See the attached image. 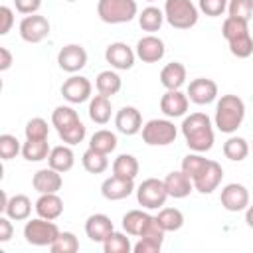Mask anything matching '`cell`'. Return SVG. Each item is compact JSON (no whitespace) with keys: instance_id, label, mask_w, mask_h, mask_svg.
<instances>
[{"instance_id":"obj_1","label":"cell","mask_w":253,"mask_h":253,"mask_svg":"<svg viewBox=\"0 0 253 253\" xmlns=\"http://www.w3.org/2000/svg\"><path fill=\"white\" fill-rule=\"evenodd\" d=\"M182 134L190 150L194 152H208L213 146L215 134L211 119L206 113H192L182 121Z\"/></svg>"},{"instance_id":"obj_2","label":"cell","mask_w":253,"mask_h":253,"mask_svg":"<svg viewBox=\"0 0 253 253\" xmlns=\"http://www.w3.org/2000/svg\"><path fill=\"white\" fill-rule=\"evenodd\" d=\"M245 119V103L241 97L237 95H221V99L215 105V117L213 123L217 126V130L225 132V134H233L241 123Z\"/></svg>"},{"instance_id":"obj_3","label":"cell","mask_w":253,"mask_h":253,"mask_svg":"<svg viewBox=\"0 0 253 253\" xmlns=\"http://www.w3.org/2000/svg\"><path fill=\"white\" fill-rule=\"evenodd\" d=\"M164 18L176 30H190L198 24L200 8L192 0H166Z\"/></svg>"},{"instance_id":"obj_4","label":"cell","mask_w":253,"mask_h":253,"mask_svg":"<svg viewBox=\"0 0 253 253\" xmlns=\"http://www.w3.org/2000/svg\"><path fill=\"white\" fill-rule=\"evenodd\" d=\"M97 16L105 24H126L138 16L136 0H99Z\"/></svg>"},{"instance_id":"obj_5","label":"cell","mask_w":253,"mask_h":253,"mask_svg":"<svg viewBox=\"0 0 253 253\" xmlns=\"http://www.w3.org/2000/svg\"><path fill=\"white\" fill-rule=\"evenodd\" d=\"M59 235V227L55 225L53 219H43V217H34L26 219L24 225V237L30 245L36 247H49Z\"/></svg>"},{"instance_id":"obj_6","label":"cell","mask_w":253,"mask_h":253,"mask_svg":"<svg viewBox=\"0 0 253 253\" xmlns=\"http://www.w3.org/2000/svg\"><path fill=\"white\" fill-rule=\"evenodd\" d=\"M142 140L148 146H168L176 140V126L170 119H150L142 125Z\"/></svg>"},{"instance_id":"obj_7","label":"cell","mask_w":253,"mask_h":253,"mask_svg":"<svg viewBox=\"0 0 253 253\" xmlns=\"http://www.w3.org/2000/svg\"><path fill=\"white\" fill-rule=\"evenodd\" d=\"M134 192H136V202L144 210H160V208H164L166 200L170 198L166 192L164 180H158V178L142 180Z\"/></svg>"},{"instance_id":"obj_8","label":"cell","mask_w":253,"mask_h":253,"mask_svg":"<svg viewBox=\"0 0 253 253\" xmlns=\"http://www.w3.org/2000/svg\"><path fill=\"white\" fill-rule=\"evenodd\" d=\"M18 30H20V38L24 42H28V43H40V42H43L49 36L51 26H49V20L45 16H42V14H30V16H24L22 18Z\"/></svg>"},{"instance_id":"obj_9","label":"cell","mask_w":253,"mask_h":253,"mask_svg":"<svg viewBox=\"0 0 253 253\" xmlns=\"http://www.w3.org/2000/svg\"><path fill=\"white\" fill-rule=\"evenodd\" d=\"M91 91H93L91 81L87 77L75 75V73L69 79H65L63 85H61V95L71 105H79V103L89 101L91 99Z\"/></svg>"},{"instance_id":"obj_10","label":"cell","mask_w":253,"mask_h":253,"mask_svg":"<svg viewBox=\"0 0 253 253\" xmlns=\"http://www.w3.org/2000/svg\"><path fill=\"white\" fill-rule=\"evenodd\" d=\"M57 65L59 69L67 71V73H77L87 65V51L83 45L79 43H67L59 49L57 53Z\"/></svg>"},{"instance_id":"obj_11","label":"cell","mask_w":253,"mask_h":253,"mask_svg":"<svg viewBox=\"0 0 253 253\" xmlns=\"http://www.w3.org/2000/svg\"><path fill=\"white\" fill-rule=\"evenodd\" d=\"M219 202L227 211H235V213L237 211H245L247 206H249V190L243 184H237V182L225 184L221 188Z\"/></svg>"},{"instance_id":"obj_12","label":"cell","mask_w":253,"mask_h":253,"mask_svg":"<svg viewBox=\"0 0 253 253\" xmlns=\"http://www.w3.org/2000/svg\"><path fill=\"white\" fill-rule=\"evenodd\" d=\"M105 59H107V63H111L113 69L126 71V69H130L134 65L136 51L130 45H126L125 42H115V43H109L107 45Z\"/></svg>"},{"instance_id":"obj_13","label":"cell","mask_w":253,"mask_h":253,"mask_svg":"<svg viewBox=\"0 0 253 253\" xmlns=\"http://www.w3.org/2000/svg\"><path fill=\"white\" fill-rule=\"evenodd\" d=\"M186 95L196 105H210L217 99V83L213 79H206V77L192 79Z\"/></svg>"},{"instance_id":"obj_14","label":"cell","mask_w":253,"mask_h":253,"mask_svg":"<svg viewBox=\"0 0 253 253\" xmlns=\"http://www.w3.org/2000/svg\"><path fill=\"white\" fill-rule=\"evenodd\" d=\"M134 51H136V57L142 63H156V61H160L164 57L166 47H164V42L158 36L148 34V36H144V38H140L136 42Z\"/></svg>"},{"instance_id":"obj_15","label":"cell","mask_w":253,"mask_h":253,"mask_svg":"<svg viewBox=\"0 0 253 253\" xmlns=\"http://www.w3.org/2000/svg\"><path fill=\"white\" fill-rule=\"evenodd\" d=\"M188 105H190V99L180 89H166V93L160 97V111L168 119L184 117L188 111Z\"/></svg>"},{"instance_id":"obj_16","label":"cell","mask_w":253,"mask_h":253,"mask_svg":"<svg viewBox=\"0 0 253 253\" xmlns=\"http://www.w3.org/2000/svg\"><path fill=\"white\" fill-rule=\"evenodd\" d=\"M134 190H136L134 188V180H126V178H121V176H115V174L109 176V178H105V182L101 184V194L109 202L125 200Z\"/></svg>"},{"instance_id":"obj_17","label":"cell","mask_w":253,"mask_h":253,"mask_svg":"<svg viewBox=\"0 0 253 253\" xmlns=\"http://www.w3.org/2000/svg\"><path fill=\"white\" fill-rule=\"evenodd\" d=\"M32 186L38 194H57L63 186V178H61V172L53 170L51 166L47 168H40L34 178H32Z\"/></svg>"},{"instance_id":"obj_18","label":"cell","mask_w":253,"mask_h":253,"mask_svg":"<svg viewBox=\"0 0 253 253\" xmlns=\"http://www.w3.org/2000/svg\"><path fill=\"white\" fill-rule=\"evenodd\" d=\"M115 126L119 132L126 134V136H132L136 132L142 130V115L136 107H123L121 111H117L115 115Z\"/></svg>"},{"instance_id":"obj_19","label":"cell","mask_w":253,"mask_h":253,"mask_svg":"<svg viewBox=\"0 0 253 253\" xmlns=\"http://www.w3.org/2000/svg\"><path fill=\"white\" fill-rule=\"evenodd\" d=\"M221 178H223L221 164L215 162V160H210L208 166H206V170L194 180V190H198L200 194H211L221 184Z\"/></svg>"},{"instance_id":"obj_20","label":"cell","mask_w":253,"mask_h":253,"mask_svg":"<svg viewBox=\"0 0 253 253\" xmlns=\"http://www.w3.org/2000/svg\"><path fill=\"white\" fill-rule=\"evenodd\" d=\"M113 231H115L113 221H111V217L105 215V213H93V215H89L87 221H85V233H87V237H89L91 241H95V243H103Z\"/></svg>"},{"instance_id":"obj_21","label":"cell","mask_w":253,"mask_h":253,"mask_svg":"<svg viewBox=\"0 0 253 253\" xmlns=\"http://www.w3.org/2000/svg\"><path fill=\"white\" fill-rule=\"evenodd\" d=\"M164 186H166L168 196L170 198H176V200H182V198L190 196V192L194 190L192 178L186 172H182V170H172L164 178Z\"/></svg>"},{"instance_id":"obj_22","label":"cell","mask_w":253,"mask_h":253,"mask_svg":"<svg viewBox=\"0 0 253 253\" xmlns=\"http://www.w3.org/2000/svg\"><path fill=\"white\" fill-rule=\"evenodd\" d=\"M34 210L43 219H57L63 213V200L57 194H40Z\"/></svg>"},{"instance_id":"obj_23","label":"cell","mask_w":253,"mask_h":253,"mask_svg":"<svg viewBox=\"0 0 253 253\" xmlns=\"http://www.w3.org/2000/svg\"><path fill=\"white\" fill-rule=\"evenodd\" d=\"M73 164H75V154L69 144L63 142V144H57L51 148V152L47 156V166H51L53 170L63 174V172H69L73 168Z\"/></svg>"},{"instance_id":"obj_24","label":"cell","mask_w":253,"mask_h":253,"mask_svg":"<svg viewBox=\"0 0 253 253\" xmlns=\"http://www.w3.org/2000/svg\"><path fill=\"white\" fill-rule=\"evenodd\" d=\"M4 213L12 221H26V219H30V213H32V200L26 194H14V196H10V200L4 208Z\"/></svg>"},{"instance_id":"obj_25","label":"cell","mask_w":253,"mask_h":253,"mask_svg":"<svg viewBox=\"0 0 253 253\" xmlns=\"http://www.w3.org/2000/svg\"><path fill=\"white\" fill-rule=\"evenodd\" d=\"M113 115V105H111V97L107 95H93L89 99V119L97 125H107L111 121Z\"/></svg>"},{"instance_id":"obj_26","label":"cell","mask_w":253,"mask_h":253,"mask_svg":"<svg viewBox=\"0 0 253 253\" xmlns=\"http://www.w3.org/2000/svg\"><path fill=\"white\" fill-rule=\"evenodd\" d=\"M160 83L166 89H180L186 83V67L180 61H170L160 71Z\"/></svg>"},{"instance_id":"obj_27","label":"cell","mask_w":253,"mask_h":253,"mask_svg":"<svg viewBox=\"0 0 253 253\" xmlns=\"http://www.w3.org/2000/svg\"><path fill=\"white\" fill-rule=\"evenodd\" d=\"M150 219H152V215L148 211H144V210H130V211H126L123 215V229H125V233H128L132 237H138L144 231V227L148 225Z\"/></svg>"},{"instance_id":"obj_28","label":"cell","mask_w":253,"mask_h":253,"mask_svg":"<svg viewBox=\"0 0 253 253\" xmlns=\"http://www.w3.org/2000/svg\"><path fill=\"white\" fill-rule=\"evenodd\" d=\"M95 87H97V93L107 95V97H113V95H117V93L121 91L123 81H121V77H119L117 71H113V69H105V71H101V73L97 75V79H95Z\"/></svg>"},{"instance_id":"obj_29","label":"cell","mask_w":253,"mask_h":253,"mask_svg":"<svg viewBox=\"0 0 253 253\" xmlns=\"http://www.w3.org/2000/svg\"><path fill=\"white\" fill-rule=\"evenodd\" d=\"M138 160L132 156V154H119L115 160H113V174L115 176H121V178H126V180H134L138 176Z\"/></svg>"},{"instance_id":"obj_30","label":"cell","mask_w":253,"mask_h":253,"mask_svg":"<svg viewBox=\"0 0 253 253\" xmlns=\"http://www.w3.org/2000/svg\"><path fill=\"white\" fill-rule=\"evenodd\" d=\"M164 10L156 8V6H146L140 14H138V26L144 30V32H158L164 24Z\"/></svg>"},{"instance_id":"obj_31","label":"cell","mask_w":253,"mask_h":253,"mask_svg":"<svg viewBox=\"0 0 253 253\" xmlns=\"http://www.w3.org/2000/svg\"><path fill=\"white\" fill-rule=\"evenodd\" d=\"M79 121H81V119H79L77 111H75L73 107H69V105H59V107H55L53 113H51V125L55 126L57 132L69 128L71 125H75V123H79Z\"/></svg>"},{"instance_id":"obj_32","label":"cell","mask_w":253,"mask_h":253,"mask_svg":"<svg viewBox=\"0 0 253 253\" xmlns=\"http://www.w3.org/2000/svg\"><path fill=\"white\" fill-rule=\"evenodd\" d=\"M117 134L113 130H107V128H99L91 134L89 138V148H95L103 154H111L115 148H117Z\"/></svg>"},{"instance_id":"obj_33","label":"cell","mask_w":253,"mask_h":253,"mask_svg":"<svg viewBox=\"0 0 253 253\" xmlns=\"http://www.w3.org/2000/svg\"><path fill=\"white\" fill-rule=\"evenodd\" d=\"M51 148L47 144V138L45 140H30L26 138V142L22 144V156L28 160V162H42V160H47Z\"/></svg>"},{"instance_id":"obj_34","label":"cell","mask_w":253,"mask_h":253,"mask_svg":"<svg viewBox=\"0 0 253 253\" xmlns=\"http://www.w3.org/2000/svg\"><path fill=\"white\" fill-rule=\"evenodd\" d=\"M109 154H103L95 148H87L81 156V164L89 174H103L109 168Z\"/></svg>"},{"instance_id":"obj_35","label":"cell","mask_w":253,"mask_h":253,"mask_svg":"<svg viewBox=\"0 0 253 253\" xmlns=\"http://www.w3.org/2000/svg\"><path fill=\"white\" fill-rule=\"evenodd\" d=\"M223 154L231 162H241L249 154V142L243 136H229L223 142Z\"/></svg>"},{"instance_id":"obj_36","label":"cell","mask_w":253,"mask_h":253,"mask_svg":"<svg viewBox=\"0 0 253 253\" xmlns=\"http://www.w3.org/2000/svg\"><path fill=\"white\" fill-rule=\"evenodd\" d=\"M160 227L168 233V231H178L184 225V213L178 208H160L158 215H156Z\"/></svg>"},{"instance_id":"obj_37","label":"cell","mask_w":253,"mask_h":253,"mask_svg":"<svg viewBox=\"0 0 253 253\" xmlns=\"http://www.w3.org/2000/svg\"><path fill=\"white\" fill-rule=\"evenodd\" d=\"M208 162H210V158H204L202 156V152H190V154H186L184 158H182V172H186L190 178H192V182L206 170V166H208Z\"/></svg>"},{"instance_id":"obj_38","label":"cell","mask_w":253,"mask_h":253,"mask_svg":"<svg viewBox=\"0 0 253 253\" xmlns=\"http://www.w3.org/2000/svg\"><path fill=\"white\" fill-rule=\"evenodd\" d=\"M128 233H121V231H113L105 241H103V251L105 253H130L132 251V243L126 237Z\"/></svg>"},{"instance_id":"obj_39","label":"cell","mask_w":253,"mask_h":253,"mask_svg":"<svg viewBox=\"0 0 253 253\" xmlns=\"http://www.w3.org/2000/svg\"><path fill=\"white\" fill-rule=\"evenodd\" d=\"M51 253H77L79 251V239L71 231H59L57 239L49 245Z\"/></svg>"},{"instance_id":"obj_40","label":"cell","mask_w":253,"mask_h":253,"mask_svg":"<svg viewBox=\"0 0 253 253\" xmlns=\"http://www.w3.org/2000/svg\"><path fill=\"white\" fill-rule=\"evenodd\" d=\"M221 34H223V38H225L227 42H229V40H235V38H239V36H243V34H249V22L227 16V18L223 20Z\"/></svg>"},{"instance_id":"obj_41","label":"cell","mask_w":253,"mask_h":253,"mask_svg":"<svg viewBox=\"0 0 253 253\" xmlns=\"http://www.w3.org/2000/svg\"><path fill=\"white\" fill-rule=\"evenodd\" d=\"M26 138L30 140H45L47 134H49V126H47V121L42 119V117H34L26 123Z\"/></svg>"},{"instance_id":"obj_42","label":"cell","mask_w":253,"mask_h":253,"mask_svg":"<svg viewBox=\"0 0 253 253\" xmlns=\"http://www.w3.org/2000/svg\"><path fill=\"white\" fill-rule=\"evenodd\" d=\"M227 43H229V51L239 59H247L253 53V38H251V34H243V36H239L235 40H229Z\"/></svg>"},{"instance_id":"obj_43","label":"cell","mask_w":253,"mask_h":253,"mask_svg":"<svg viewBox=\"0 0 253 253\" xmlns=\"http://www.w3.org/2000/svg\"><path fill=\"white\" fill-rule=\"evenodd\" d=\"M227 14L231 18H239L249 22L253 18V0H229L227 2Z\"/></svg>"},{"instance_id":"obj_44","label":"cell","mask_w":253,"mask_h":253,"mask_svg":"<svg viewBox=\"0 0 253 253\" xmlns=\"http://www.w3.org/2000/svg\"><path fill=\"white\" fill-rule=\"evenodd\" d=\"M22 152V144L14 134H0V156L2 160H12Z\"/></svg>"},{"instance_id":"obj_45","label":"cell","mask_w":253,"mask_h":253,"mask_svg":"<svg viewBox=\"0 0 253 253\" xmlns=\"http://www.w3.org/2000/svg\"><path fill=\"white\" fill-rule=\"evenodd\" d=\"M57 134H59V138H61L65 144L73 146V144H79V142H83V138H85V134H87V128H85L83 121H79V123L71 125L69 128H65V130L57 132Z\"/></svg>"},{"instance_id":"obj_46","label":"cell","mask_w":253,"mask_h":253,"mask_svg":"<svg viewBox=\"0 0 253 253\" xmlns=\"http://www.w3.org/2000/svg\"><path fill=\"white\" fill-rule=\"evenodd\" d=\"M227 2L229 0H198V8L202 14L210 18H217L227 10Z\"/></svg>"},{"instance_id":"obj_47","label":"cell","mask_w":253,"mask_h":253,"mask_svg":"<svg viewBox=\"0 0 253 253\" xmlns=\"http://www.w3.org/2000/svg\"><path fill=\"white\" fill-rule=\"evenodd\" d=\"M162 249V241L150 239V237H138V241L132 245L134 253H158Z\"/></svg>"},{"instance_id":"obj_48","label":"cell","mask_w":253,"mask_h":253,"mask_svg":"<svg viewBox=\"0 0 253 253\" xmlns=\"http://www.w3.org/2000/svg\"><path fill=\"white\" fill-rule=\"evenodd\" d=\"M14 26V12L10 6H0V36H6Z\"/></svg>"},{"instance_id":"obj_49","label":"cell","mask_w":253,"mask_h":253,"mask_svg":"<svg viewBox=\"0 0 253 253\" xmlns=\"http://www.w3.org/2000/svg\"><path fill=\"white\" fill-rule=\"evenodd\" d=\"M14 6L20 14L30 16V14H38V10L42 8V0H14Z\"/></svg>"},{"instance_id":"obj_50","label":"cell","mask_w":253,"mask_h":253,"mask_svg":"<svg viewBox=\"0 0 253 253\" xmlns=\"http://www.w3.org/2000/svg\"><path fill=\"white\" fill-rule=\"evenodd\" d=\"M12 235H14V225H12V219L4 213V215H0V243H6V241H10L12 239Z\"/></svg>"},{"instance_id":"obj_51","label":"cell","mask_w":253,"mask_h":253,"mask_svg":"<svg viewBox=\"0 0 253 253\" xmlns=\"http://www.w3.org/2000/svg\"><path fill=\"white\" fill-rule=\"evenodd\" d=\"M12 65V53L8 47H0V71H6L10 69Z\"/></svg>"},{"instance_id":"obj_52","label":"cell","mask_w":253,"mask_h":253,"mask_svg":"<svg viewBox=\"0 0 253 253\" xmlns=\"http://www.w3.org/2000/svg\"><path fill=\"white\" fill-rule=\"evenodd\" d=\"M245 223L249 227H253V204H249L247 210H245Z\"/></svg>"},{"instance_id":"obj_53","label":"cell","mask_w":253,"mask_h":253,"mask_svg":"<svg viewBox=\"0 0 253 253\" xmlns=\"http://www.w3.org/2000/svg\"><path fill=\"white\" fill-rule=\"evenodd\" d=\"M65 2H77V0H65Z\"/></svg>"},{"instance_id":"obj_54","label":"cell","mask_w":253,"mask_h":253,"mask_svg":"<svg viewBox=\"0 0 253 253\" xmlns=\"http://www.w3.org/2000/svg\"><path fill=\"white\" fill-rule=\"evenodd\" d=\"M146 2H154V0H146Z\"/></svg>"},{"instance_id":"obj_55","label":"cell","mask_w":253,"mask_h":253,"mask_svg":"<svg viewBox=\"0 0 253 253\" xmlns=\"http://www.w3.org/2000/svg\"><path fill=\"white\" fill-rule=\"evenodd\" d=\"M251 148H253V144H251Z\"/></svg>"}]
</instances>
